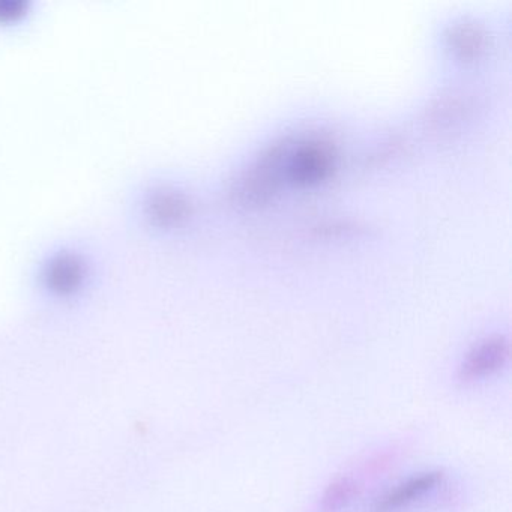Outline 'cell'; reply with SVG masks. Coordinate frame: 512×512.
Returning <instances> with one entry per match:
<instances>
[{"instance_id": "cell-1", "label": "cell", "mask_w": 512, "mask_h": 512, "mask_svg": "<svg viewBox=\"0 0 512 512\" xmlns=\"http://www.w3.org/2000/svg\"><path fill=\"white\" fill-rule=\"evenodd\" d=\"M290 146L292 145L287 140L277 143L242 175L232 191L236 202L245 206H253L271 199L272 194L277 191L280 178L286 169Z\"/></svg>"}, {"instance_id": "cell-2", "label": "cell", "mask_w": 512, "mask_h": 512, "mask_svg": "<svg viewBox=\"0 0 512 512\" xmlns=\"http://www.w3.org/2000/svg\"><path fill=\"white\" fill-rule=\"evenodd\" d=\"M290 146L287 155V178L295 184H313L331 172L334 166L335 151L331 143L325 140H310L302 145Z\"/></svg>"}, {"instance_id": "cell-3", "label": "cell", "mask_w": 512, "mask_h": 512, "mask_svg": "<svg viewBox=\"0 0 512 512\" xmlns=\"http://www.w3.org/2000/svg\"><path fill=\"white\" fill-rule=\"evenodd\" d=\"M509 359V343L505 337H490L476 344L458 368L463 385L481 382L505 367Z\"/></svg>"}, {"instance_id": "cell-4", "label": "cell", "mask_w": 512, "mask_h": 512, "mask_svg": "<svg viewBox=\"0 0 512 512\" xmlns=\"http://www.w3.org/2000/svg\"><path fill=\"white\" fill-rule=\"evenodd\" d=\"M442 472H425L412 476L407 481L395 485L394 488L383 494L368 512H403L424 499L428 494L442 485Z\"/></svg>"}, {"instance_id": "cell-5", "label": "cell", "mask_w": 512, "mask_h": 512, "mask_svg": "<svg viewBox=\"0 0 512 512\" xmlns=\"http://www.w3.org/2000/svg\"><path fill=\"white\" fill-rule=\"evenodd\" d=\"M190 211L191 203L187 196L172 188H160L146 202L148 217L157 226H176L190 215Z\"/></svg>"}, {"instance_id": "cell-6", "label": "cell", "mask_w": 512, "mask_h": 512, "mask_svg": "<svg viewBox=\"0 0 512 512\" xmlns=\"http://www.w3.org/2000/svg\"><path fill=\"white\" fill-rule=\"evenodd\" d=\"M85 277V265L77 254L61 253L50 260L46 268L47 286L59 295L76 292Z\"/></svg>"}, {"instance_id": "cell-7", "label": "cell", "mask_w": 512, "mask_h": 512, "mask_svg": "<svg viewBox=\"0 0 512 512\" xmlns=\"http://www.w3.org/2000/svg\"><path fill=\"white\" fill-rule=\"evenodd\" d=\"M446 41L452 52L461 59H476L487 47V35L473 22H458L449 26Z\"/></svg>"}, {"instance_id": "cell-8", "label": "cell", "mask_w": 512, "mask_h": 512, "mask_svg": "<svg viewBox=\"0 0 512 512\" xmlns=\"http://www.w3.org/2000/svg\"><path fill=\"white\" fill-rule=\"evenodd\" d=\"M355 494V482L350 478H340L332 482L322 500L323 512H335L346 505Z\"/></svg>"}, {"instance_id": "cell-9", "label": "cell", "mask_w": 512, "mask_h": 512, "mask_svg": "<svg viewBox=\"0 0 512 512\" xmlns=\"http://www.w3.org/2000/svg\"><path fill=\"white\" fill-rule=\"evenodd\" d=\"M28 10V4L23 0H0V22H13Z\"/></svg>"}]
</instances>
